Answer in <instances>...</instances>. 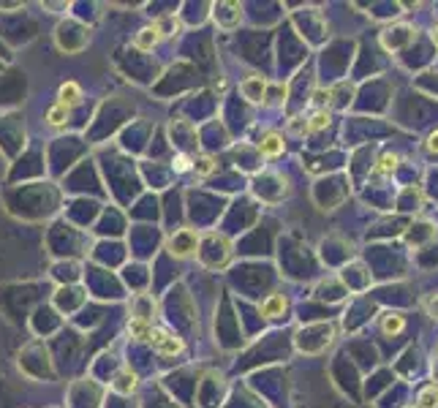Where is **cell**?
<instances>
[{"label":"cell","instance_id":"cell-17","mask_svg":"<svg viewBox=\"0 0 438 408\" xmlns=\"http://www.w3.org/2000/svg\"><path fill=\"white\" fill-rule=\"evenodd\" d=\"M397 155H384L381 161H378V166H376V174H387V172H395V166H397Z\"/></svg>","mask_w":438,"mask_h":408},{"label":"cell","instance_id":"cell-5","mask_svg":"<svg viewBox=\"0 0 438 408\" xmlns=\"http://www.w3.org/2000/svg\"><path fill=\"white\" fill-rule=\"evenodd\" d=\"M240 90L245 93V98H248V101L259 104V101L264 98V93H267V82H264L262 76H248V79L240 84Z\"/></svg>","mask_w":438,"mask_h":408},{"label":"cell","instance_id":"cell-14","mask_svg":"<svg viewBox=\"0 0 438 408\" xmlns=\"http://www.w3.org/2000/svg\"><path fill=\"white\" fill-rule=\"evenodd\" d=\"M158 41H161V38H158V33H155V30H152V25H150V27H145V30H139V36H137V49L150 52Z\"/></svg>","mask_w":438,"mask_h":408},{"label":"cell","instance_id":"cell-10","mask_svg":"<svg viewBox=\"0 0 438 408\" xmlns=\"http://www.w3.org/2000/svg\"><path fill=\"white\" fill-rule=\"evenodd\" d=\"M69 117H71V109H66L63 104H55V106L47 109V123H49L52 128H63V126L69 123Z\"/></svg>","mask_w":438,"mask_h":408},{"label":"cell","instance_id":"cell-3","mask_svg":"<svg viewBox=\"0 0 438 408\" xmlns=\"http://www.w3.org/2000/svg\"><path fill=\"white\" fill-rule=\"evenodd\" d=\"M381 41H384V47L387 49H403L406 44H411L414 41V30L411 27H406V25H397V27H389V30H384V36H381Z\"/></svg>","mask_w":438,"mask_h":408},{"label":"cell","instance_id":"cell-6","mask_svg":"<svg viewBox=\"0 0 438 408\" xmlns=\"http://www.w3.org/2000/svg\"><path fill=\"white\" fill-rule=\"evenodd\" d=\"M286 313V297L284 294H270L262 302V316L264 319H281Z\"/></svg>","mask_w":438,"mask_h":408},{"label":"cell","instance_id":"cell-2","mask_svg":"<svg viewBox=\"0 0 438 408\" xmlns=\"http://www.w3.org/2000/svg\"><path fill=\"white\" fill-rule=\"evenodd\" d=\"M196 242H199V234H196L194 229H180V231L169 240V251H172L177 259H188V256H194Z\"/></svg>","mask_w":438,"mask_h":408},{"label":"cell","instance_id":"cell-21","mask_svg":"<svg viewBox=\"0 0 438 408\" xmlns=\"http://www.w3.org/2000/svg\"><path fill=\"white\" fill-rule=\"evenodd\" d=\"M428 150H430V152H438V131L430 134V139H428Z\"/></svg>","mask_w":438,"mask_h":408},{"label":"cell","instance_id":"cell-12","mask_svg":"<svg viewBox=\"0 0 438 408\" xmlns=\"http://www.w3.org/2000/svg\"><path fill=\"white\" fill-rule=\"evenodd\" d=\"M150 332H152V324L147 321V319H131L128 321V335L134 340H150Z\"/></svg>","mask_w":438,"mask_h":408},{"label":"cell","instance_id":"cell-18","mask_svg":"<svg viewBox=\"0 0 438 408\" xmlns=\"http://www.w3.org/2000/svg\"><path fill=\"white\" fill-rule=\"evenodd\" d=\"M284 95H286V90H284L281 84H273V95H270V101H273V104H281V101H284Z\"/></svg>","mask_w":438,"mask_h":408},{"label":"cell","instance_id":"cell-9","mask_svg":"<svg viewBox=\"0 0 438 408\" xmlns=\"http://www.w3.org/2000/svg\"><path fill=\"white\" fill-rule=\"evenodd\" d=\"M381 330L384 335H397L406 330V316L403 313H384L381 316Z\"/></svg>","mask_w":438,"mask_h":408},{"label":"cell","instance_id":"cell-15","mask_svg":"<svg viewBox=\"0 0 438 408\" xmlns=\"http://www.w3.org/2000/svg\"><path fill=\"white\" fill-rule=\"evenodd\" d=\"M194 172H196V177H210L213 174V169H216V161L210 158V155H202V158H196L194 161V166H191Z\"/></svg>","mask_w":438,"mask_h":408},{"label":"cell","instance_id":"cell-19","mask_svg":"<svg viewBox=\"0 0 438 408\" xmlns=\"http://www.w3.org/2000/svg\"><path fill=\"white\" fill-rule=\"evenodd\" d=\"M428 313H430L433 319H438V294H433V297L428 299Z\"/></svg>","mask_w":438,"mask_h":408},{"label":"cell","instance_id":"cell-11","mask_svg":"<svg viewBox=\"0 0 438 408\" xmlns=\"http://www.w3.org/2000/svg\"><path fill=\"white\" fill-rule=\"evenodd\" d=\"M327 126H330V112H327V109H319V112H313V115L308 117L305 134H319V131H324Z\"/></svg>","mask_w":438,"mask_h":408},{"label":"cell","instance_id":"cell-13","mask_svg":"<svg viewBox=\"0 0 438 408\" xmlns=\"http://www.w3.org/2000/svg\"><path fill=\"white\" fill-rule=\"evenodd\" d=\"M417 408H438V384H430V387H425L419 392Z\"/></svg>","mask_w":438,"mask_h":408},{"label":"cell","instance_id":"cell-16","mask_svg":"<svg viewBox=\"0 0 438 408\" xmlns=\"http://www.w3.org/2000/svg\"><path fill=\"white\" fill-rule=\"evenodd\" d=\"M115 389L117 392H134L137 389V376L134 373H120L115 378Z\"/></svg>","mask_w":438,"mask_h":408},{"label":"cell","instance_id":"cell-8","mask_svg":"<svg viewBox=\"0 0 438 408\" xmlns=\"http://www.w3.org/2000/svg\"><path fill=\"white\" fill-rule=\"evenodd\" d=\"M152 30L158 33V38H169V36H174L177 30H180V19L177 16H158L155 22H152Z\"/></svg>","mask_w":438,"mask_h":408},{"label":"cell","instance_id":"cell-23","mask_svg":"<svg viewBox=\"0 0 438 408\" xmlns=\"http://www.w3.org/2000/svg\"><path fill=\"white\" fill-rule=\"evenodd\" d=\"M403 408H417V406H403Z\"/></svg>","mask_w":438,"mask_h":408},{"label":"cell","instance_id":"cell-20","mask_svg":"<svg viewBox=\"0 0 438 408\" xmlns=\"http://www.w3.org/2000/svg\"><path fill=\"white\" fill-rule=\"evenodd\" d=\"M191 169V161L183 155V158H177V172H188Z\"/></svg>","mask_w":438,"mask_h":408},{"label":"cell","instance_id":"cell-7","mask_svg":"<svg viewBox=\"0 0 438 408\" xmlns=\"http://www.w3.org/2000/svg\"><path fill=\"white\" fill-rule=\"evenodd\" d=\"M259 150H262V155H267V158H278V155L286 150V141H284V136L281 134L270 131V134L259 141Z\"/></svg>","mask_w":438,"mask_h":408},{"label":"cell","instance_id":"cell-1","mask_svg":"<svg viewBox=\"0 0 438 408\" xmlns=\"http://www.w3.org/2000/svg\"><path fill=\"white\" fill-rule=\"evenodd\" d=\"M147 343H150L152 351L161 354V356H174V354H180V351L185 348L183 338H177V335H172V332H166V330H158V327H152Z\"/></svg>","mask_w":438,"mask_h":408},{"label":"cell","instance_id":"cell-22","mask_svg":"<svg viewBox=\"0 0 438 408\" xmlns=\"http://www.w3.org/2000/svg\"><path fill=\"white\" fill-rule=\"evenodd\" d=\"M433 44H436V47H438V27H436V30H433Z\"/></svg>","mask_w":438,"mask_h":408},{"label":"cell","instance_id":"cell-4","mask_svg":"<svg viewBox=\"0 0 438 408\" xmlns=\"http://www.w3.org/2000/svg\"><path fill=\"white\" fill-rule=\"evenodd\" d=\"M82 98H84V93H82L79 82H63V84H60V90H58V104H63L66 109L79 106V104H82Z\"/></svg>","mask_w":438,"mask_h":408}]
</instances>
